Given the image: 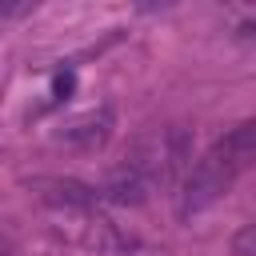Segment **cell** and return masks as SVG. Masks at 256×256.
Here are the masks:
<instances>
[{
	"label": "cell",
	"instance_id": "obj_3",
	"mask_svg": "<svg viewBox=\"0 0 256 256\" xmlns=\"http://www.w3.org/2000/svg\"><path fill=\"white\" fill-rule=\"evenodd\" d=\"M112 136V108H88L72 120L60 124L56 132V144H68V148H100L104 140Z\"/></svg>",
	"mask_w": 256,
	"mask_h": 256
},
{
	"label": "cell",
	"instance_id": "obj_5",
	"mask_svg": "<svg viewBox=\"0 0 256 256\" xmlns=\"http://www.w3.org/2000/svg\"><path fill=\"white\" fill-rule=\"evenodd\" d=\"M248 244H252V228H244V232H240V240H236V252H240V256H248Z\"/></svg>",
	"mask_w": 256,
	"mask_h": 256
},
{
	"label": "cell",
	"instance_id": "obj_2",
	"mask_svg": "<svg viewBox=\"0 0 256 256\" xmlns=\"http://www.w3.org/2000/svg\"><path fill=\"white\" fill-rule=\"evenodd\" d=\"M252 156H256V124L244 120L232 132H224L192 164V172L184 176V188H180V216H196V212L212 208L220 196H228L232 184L252 168Z\"/></svg>",
	"mask_w": 256,
	"mask_h": 256
},
{
	"label": "cell",
	"instance_id": "obj_4",
	"mask_svg": "<svg viewBox=\"0 0 256 256\" xmlns=\"http://www.w3.org/2000/svg\"><path fill=\"white\" fill-rule=\"evenodd\" d=\"M28 12H36L32 0H0V24H4V20H20V16H28Z\"/></svg>",
	"mask_w": 256,
	"mask_h": 256
},
{
	"label": "cell",
	"instance_id": "obj_1",
	"mask_svg": "<svg viewBox=\"0 0 256 256\" xmlns=\"http://www.w3.org/2000/svg\"><path fill=\"white\" fill-rule=\"evenodd\" d=\"M184 160H188V136L180 128H160V132L144 136L132 148V156L96 192L104 204H144L152 192L176 184Z\"/></svg>",
	"mask_w": 256,
	"mask_h": 256
}]
</instances>
